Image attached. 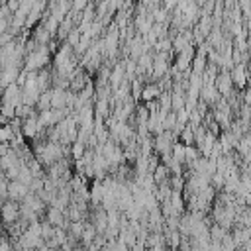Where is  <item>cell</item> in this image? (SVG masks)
I'll list each match as a JSON object with an SVG mask.
<instances>
[{
    "mask_svg": "<svg viewBox=\"0 0 251 251\" xmlns=\"http://www.w3.org/2000/svg\"><path fill=\"white\" fill-rule=\"evenodd\" d=\"M47 61H49V51L45 49V45H41V47H37V49H33L29 53V57H27V69L29 71H37L43 65H47Z\"/></svg>",
    "mask_w": 251,
    "mask_h": 251,
    "instance_id": "1",
    "label": "cell"
},
{
    "mask_svg": "<svg viewBox=\"0 0 251 251\" xmlns=\"http://www.w3.org/2000/svg\"><path fill=\"white\" fill-rule=\"evenodd\" d=\"M2 104L14 106V108L22 104V88H20L16 82H12V84H8V86H6L4 96H2Z\"/></svg>",
    "mask_w": 251,
    "mask_h": 251,
    "instance_id": "2",
    "label": "cell"
},
{
    "mask_svg": "<svg viewBox=\"0 0 251 251\" xmlns=\"http://www.w3.org/2000/svg\"><path fill=\"white\" fill-rule=\"evenodd\" d=\"M29 194V186L27 184H24L22 180H18V178H14L12 182H8V196L12 198V200H22V198H25Z\"/></svg>",
    "mask_w": 251,
    "mask_h": 251,
    "instance_id": "3",
    "label": "cell"
},
{
    "mask_svg": "<svg viewBox=\"0 0 251 251\" xmlns=\"http://www.w3.org/2000/svg\"><path fill=\"white\" fill-rule=\"evenodd\" d=\"M18 216H20V206H18L14 200L4 202V204L0 206V218H2L4 222L12 224L14 220H18Z\"/></svg>",
    "mask_w": 251,
    "mask_h": 251,
    "instance_id": "4",
    "label": "cell"
},
{
    "mask_svg": "<svg viewBox=\"0 0 251 251\" xmlns=\"http://www.w3.org/2000/svg\"><path fill=\"white\" fill-rule=\"evenodd\" d=\"M71 100H73L71 94L63 92L61 88H57V90L51 92V106H53V108H65V104H69Z\"/></svg>",
    "mask_w": 251,
    "mask_h": 251,
    "instance_id": "5",
    "label": "cell"
},
{
    "mask_svg": "<svg viewBox=\"0 0 251 251\" xmlns=\"http://www.w3.org/2000/svg\"><path fill=\"white\" fill-rule=\"evenodd\" d=\"M47 222H49L53 227H61L63 222H65V214H63V210L53 206V208L47 212Z\"/></svg>",
    "mask_w": 251,
    "mask_h": 251,
    "instance_id": "6",
    "label": "cell"
},
{
    "mask_svg": "<svg viewBox=\"0 0 251 251\" xmlns=\"http://www.w3.org/2000/svg\"><path fill=\"white\" fill-rule=\"evenodd\" d=\"M22 129H24V133H25V137H33L35 133H37V129H39V122H37V118H25L24 120V126H22Z\"/></svg>",
    "mask_w": 251,
    "mask_h": 251,
    "instance_id": "7",
    "label": "cell"
},
{
    "mask_svg": "<svg viewBox=\"0 0 251 251\" xmlns=\"http://www.w3.org/2000/svg\"><path fill=\"white\" fill-rule=\"evenodd\" d=\"M188 65H190V51L184 49V51L178 55V65H176V69H178V71H186Z\"/></svg>",
    "mask_w": 251,
    "mask_h": 251,
    "instance_id": "8",
    "label": "cell"
},
{
    "mask_svg": "<svg viewBox=\"0 0 251 251\" xmlns=\"http://www.w3.org/2000/svg\"><path fill=\"white\" fill-rule=\"evenodd\" d=\"M229 88H231V78H229L227 75H222V76L218 78V90L224 92V94H227Z\"/></svg>",
    "mask_w": 251,
    "mask_h": 251,
    "instance_id": "9",
    "label": "cell"
},
{
    "mask_svg": "<svg viewBox=\"0 0 251 251\" xmlns=\"http://www.w3.org/2000/svg\"><path fill=\"white\" fill-rule=\"evenodd\" d=\"M141 96H143V100H151V98H159L161 96V90H159V86H147L143 92H141Z\"/></svg>",
    "mask_w": 251,
    "mask_h": 251,
    "instance_id": "10",
    "label": "cell"
},
{
    "mask_svg": "<svg viewBox=\"0 0 251 251\" xmlns=\"http://www.w3.org/2000/svg\"><path fill=\"white\" fill-rule=\"evenodd\" d=\"M120 241H122L124 245H133V243L137 241V237H135V233H133L131 229H122V237H120Z\"/></svg>",
    "mask_w": 251,
    "mask_h": 251,
    "instance_id": "11",
    "label": "cell"
},
{
    "mask_svg": "<svg viewBox=\"0 0 251 251\" xmlns=\"http://www.w3.org/2000/svg\"><path fill=\"white\" fill-rule=\"evenodd\" d=\"M235 84H239V86H243L245 84V75H243V67L241 65H237L235 67V71H233V78H231Z\"/></svg>",
    "mask_w": 251,
    "mask_h": 251,
    "instance_id": "12",
    "label": "cell"
},
{
    "mask_svg": "<svg viewBox=\"0 0 251 251\" xmlns=\"http://www.w3.org/2000/svg\"><path fill=\"white\" fill-rule=\"evenodd\" d=\"M182 141H184V145H192V141H194V129L188 126V127H182Z\"/></svg>",
    "mask_w": 251,
    "mask_h": 251,
    "instance_id": "13",
    "label": "cell"
},
{
    "mask_svg": "<svg viewBox=\"0 0 251 251\" xmlns=\"http://www.w3.org/2000/svg\"><path fill=\"white\" fill-rule=\"evenodd\" d=\"M82 224H76V222H73L71 224V233H73V237H80L82 235Z\"/></svg>",
    "mask_w": 251,
    "mask_h": 251,
    "instance_id": "14",
    "label": "cell"
},
{
    "mask_svg": "<svg viewBox=\"0 0 251 251\" xmlns=\"http://www.w3.org/2000/svg\"><path fill=\"white\" fill-rule=\"evenodd\" d=\"M82 151H84V145H82V141H76L75 143V147H73V153H75V157L78 159V157H82Z\"/></svg>",
    "mask_w": 251,
    "mask_h": 251,
    "instance_id": "15",
    "label": "cell"
},
{
    "mask_svg": "<svg viewBox=\"0 0 251 251\" xmlns=\"http://www.w3.org/2000/svg\"><path fill=\"white\" fill-rule=\"evenodd\" d=\"M167 241H169V245H171V247H178V233H176V231H173V233H169V237H167Z\"/></svg>",
    "mask_w": 251,
    "mask_h": 251,
    "instance_id": "16",
    "label": "cell"
},
{
    "mask_svg": "<svg viewBox=\"0 0 251 251\" xmlns=\"http://www.w3.org/2000/svg\"><path fill=\"white\" fill-rule=\"evenodd\" d=\"M0 80H2V63H0Z\"/></svg>",
    "mask_w": 251,
    "mask_h": 251,
    "instance_id": "17",
    "label": "cell"
},
{
    "mask_svg": "<svg viewBox=\"0 0 251 251\" xmlns=\"http://www.w3.org/2000/svg\"><path fill=\"white\" fill-rule=\"evenodd\" d=\"M76 251H86V249H76Z\"/></svg>",
    "mask_w": 251,
    "mask_h": 251,
    "instance_id": "18",
    "label": "cell"
}]
</instances>
